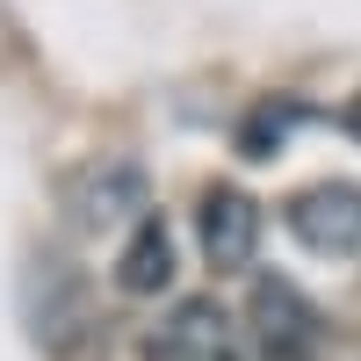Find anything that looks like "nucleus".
Segmentation results:
<instances>
[{
	"instance_id": "nucleus-6",
	"label": "nucleus",
	"mask_w": 361,
	"mask_h": 361,
	"mask_svg": "<svg viewBox=\"0 0 361 361\" xmlns=\"http://www.w3.org/2000/svg\"><path fill=\"white\" fill-rule=\"evenodd\" d=\"M94 333V296L66 260H37V340L51 354H73Z\"/></svg>"
},
{
	"instance_id": "nucleus-7",
	"label": "nucleus",
	"mask_w": 361,
	"mask_h": 361,
	"mask_svg": "<svg viewBox=\"0 0 361 361\" xmlns=\"http://www.w3.org/2000/svg\"><path fill=\"white\" fill-rule=\"evenodd\" d=\"M116 289H123V296H159V289H173V231H166L159 209L123 238V246H116Z\"/></svg>"
},
{
	"instance_id": "nucleus-3",
	"label": "nucleus",
	"mask_w": 361,
	"mask_h": 361,
	"mask_svg": "<svg viewBox=\"0 0 361 361\" xmlns=\"http://www.w3.org/2000/svg\"><path fill=\"white\" fill-rule=\"evenodd\" d=\"M282 224L304 253L318 260H354L361 253V188L354 180H311L282 202Z\"/></svg>"
},
{
	"instance_id": "nucleus-2",
	"label": "nucleus",
	"mask_w": 361,
	"mask_h": 361,
	"mask_svg": "<svg viewBox=\"0 0 361 361\" xmlns=\"http://www.w3.org/2000/svg\"><path fill=\"white\" fill-rule=\"evenodd\" d=\"M152 361H260V354H253V333L217 296H180L152 333Z\"/></svg>"
},
{
	"instance_id": "nucleus-5",
	"label": "nucleus",
	"mask_w": 361,
	"mask_h": 361,
	"mask_svg": "<svg viewBox=\"0 0 361 361\" xmlns=\"http://www.w3.org/2000/svg\"><path fill=\"white\" fill-rule=\"evenodd\" d=\"M195 246L217 275H246L260 253V202L246 188H202L195 202Z\"/></svg>"
},
{
	"instance_id": "nucleus-8",
	"label": "nucleus",
	"mask_w": 361,
	"mask_h": 361,
	"mask_svg": "<svg viewBox=\"0 0 361 361\" xmlns=\"http://www.w3.org/2000/svg\"><path fill=\"white\" fill-rule=\"evenodd\" d=\"M289 116H296L289 102H260L246 123H238V152H246V159H275L282 137H289Z\"/></svg>"
},
{
	"instance_id": "nucleus-4",
	"label": "nucleus",
	"mask_w": 361,
	"mask_h": 361,
	"mask_svg": "<svg viewBox=\"0 0 361 361\" xmlns=\"http://www.w3.org/2000/svg\"><path fill=\"white\" fill-rule=\"evenodd\" d=\"M246 333L260 361H311L318 354V311L311 296L282 282V275H260L253 282V304H246Z\"/></svg>"
},
{
	"instance_id": "nucleus-9",
	"label": "nucleus",
	"mask_w": 361,
	"mask_h": 361,
	"mask_svg": "<svg viewBox=\"0 0 361 361\" xmlns=\"http://www.w3.org/2000/svg\"><path fill=\"white\" fill-rule=\"evenodd\" d=\"M347 137H354V145H361V94H354V102H347Z\"/></svg>"
},
{
	"instance_id": "nucleus-1",
	"label": "nucleus",
	"mask_w": 361,
	"mask_h": 361,
	"mask_svg": "<svg viewBox=\"0 0 361 361\" xmlns=\"http://www.w3.org/2000/svg\"><path fill=\"white\" fill-rule=\"evenodd\" d=\"M66 217L80 238H130L152 217V180L137 159H87L66 180Z\"/></svg>"
}]
</instances>
